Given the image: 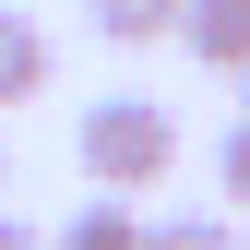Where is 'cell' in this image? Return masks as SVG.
<instances>
[{"label": "cell", "mask_w": 250, "mask_h": 250, "mask_svg": "<svg viewBox=\"0 0 250 250\" xmlns=\"http://www.w3.org/2000/svg\"><path fill=\"white\" fill-rule=\"evenodd\" d=\"M143 250H250L238 214H167V227H143Z\"/></svg>", "instance_id": "8992f818"}, {"label": "cell", "mask_w": 250, "mask_h": 250, "mask_svg": "<svg viewBox=\"0 0 250 250\" xmlns=\"http://www.w3.org/2000/svg\"><path fill=\"white\" fill-rule=\"evenodd\" d=\"M238 119H250V72H238Z\"/></svg>", "instance_id": "9c48e42d"}, {"label": "cell", "mask_w": 250, "mask_h": 250, "mask_svg": "<svg viewBox=\"0 0 250 250\" xmlns=\"http://www.w3.org/2000/svg\"><path fill=\"white\" fill-rule=\"evenodd\" d=\"M214 179H227V203H238V227H250V119L214 143Z\"/></svg>", "instance_id": "52a82bcc"}, {"label": "cell", "mask_w": 250, "mask_h": 250, "mask_svg": "<svg viewBox=\"0 0 250 250\" xmlns=\"http://www.w3.org/2000/svg\"><path fill=\"white\" fill-rule=\"evenodd\" d=\"M0 250H48V227H24V214H0Z\"/></svg>", "instance_id": "ba28073f"}, {"label": "cell", "mask_w": 250, "mask_h": 250, "mask_svg": "<svg viewBox=\"0 0 250 250\" xmlns=\"http://www.w3.org/2000/svg\"><path fill=\"white\" fill-rule=\"evenodd\" d=\"M48 250H143V203H72V214H60V227H48Z\"/></svg>", "instance_id": "277c9868"}, {"label": "cell", "mask_w": 250, "mask_h": 250, "mask_svg": "<svg viewBox=\"0 0 250 250\" xmlns=\"http://www.w3.org/2000/svg\"><path fill=\"white\" fill-rule=\"evenodd\" d=\"M48 72H60L48 24H36V12H0V107H36V96H48Z\"/></svg>", "instance_id": "3957f363"}, {"label": "cell", "mask_w": 250, "mask_h": 250, "mask_svg": "<svg viewBox=\"0 0 250 250\" xmlns=\"http://www.w3.org/2000/svg\"><path fill=\"white\" fill-rule=\"evenodd\" d=\"M83 24L107 48H155V36H179V0H83Z\"/></svg>", "instance_id": "5b68a950"}, {"label": "cell", "mask_w": 250, "mask_h": 250, "mask_svg": "<svg viewBox=\"0 0 250 250\" xmlns=\"http://www.w3.org/2000/svg\"><path fill=\"white\" fill-rule=\"evenodd\" d=\"M179 48L203 72H250V0H179Z\"/></svg>", "instance_id": "7a4b0ae2"}, {"label": "cell", "mask_w": 250, "mask_h": 250, "mask_svg": "<svg viewBox=\"0 0 250 250\" xmlns=\"http://www.w3.org/2000/svg\"><path fill=\"white\" fill-rule=\"evenodd\" d=\"M72 167L96 179L107 203H143L155 179L179 167V119L155 107V96H96V107L72 119Z\"/></svg>", "instance_id": "6da1fadb"}]
</instances>
